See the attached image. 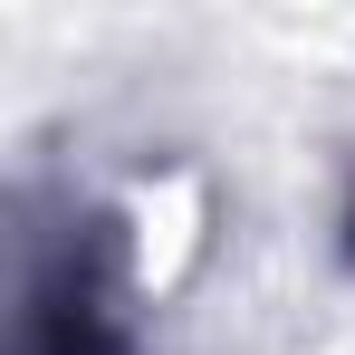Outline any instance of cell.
I'll use <instances>...</instances> for the list:
<instances>
[{
  "mask_svg": "<svg viewBox=\"0 0 355 355\" xmlns=\"http://www.w3.org/2000/svg\"><path fill=\"white\" fill-rule=\"evenodd\" d=\"M19 355H125V336L96 317V297H39Z\"/></svg>",
  "mask_w": 355,
  "mask_h": 355,
  "instance_id": "obj_1",
  "label": "cell"
},
{
  "mask_svg": "<svg viewBox=\"0 0 355 355\" xmlns=\"http://www.w3.org/2000/svg\"><path fill=\"white\" fill-rule=\"evenodd\" d=\"M346 231H355V221H346Z\"/></svg>",
  "mask_w": 355,
  "mask_h": 355,
  "instance_id": "obj_2",
  "label": "cell"
}]
</instances>
